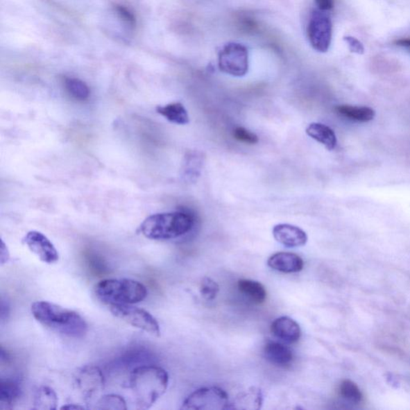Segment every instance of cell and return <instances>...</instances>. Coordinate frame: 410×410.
Here are the masks:
<instances>
[{
	"mask_svg": "<svg viewBox=\"0 0 410 410\" xmlns=\"http://www.w3.org/2000/svg\"><path fill=\"white\" fill-rule=\"evenodd\" d=\"M273 234L277 242L288 248L304 246L308 241V236L302 228L288 224L274 226Z\"/></svg>",
	"mask_w": 410,
	"mask_h": 410,
	"instance_id": "11",
	"label": "cell"
},
{
	"mask_svg": "<svg viewBox=\"0 0 410 410\" xmlns=\"http://www.w3.org/2000/svg\"><path fill=\"white\" fill-rule=\"evenodd\" d=\"M58 397L53 388L41 386L37 389L34 398V409L54 410L58 404Z\"/></svg>",
	"mask_w": 410,
	"mask_h": 410,
	"instance_id": "20",
	"label": "cell"
},
{
	"mask_svg": "<svg viewBox=\"0 0 410 410\" xmlns=\"http://www.w3.org/2000/svg\"><path fill=\"white\" fill-rule=\"evenodd\" d=\"M75 385L86 402H92L105 388V377L101 368L87 365L76 373Z\"/></svg>",
	"mask_w": 410,
	"mask_h": 410,
	"instance_id": "9",
	"label": "cell"
},
{
	"mask_svg": "<svg viewBox=\"0 0 410 410\" xmlns=\"http://www.w3.org/2000/svg\"><path fill=\"white\" fill-rule=\"evenodd\" d=\"M316 6L321 11L328 12L334 8L333 0H315Z\"/></svg>",
	"mask_w": 410,
	"mask_h": 410,
	"instance_id": "29",
	"label": "cell"
},
{
	"mask_svg": "<svg viewBox=\"0 0 410 410\" xmlns=\"http://www.w3.org/2000/svg\"><path fill=\"white\" fill-rule=\"evenodd\" d=\"M263 403V394L261 389L255 387L249 388L246 391L238 394L230 404V409H259Z\"/></svg>",
	"mask_w": 410,
	"mask_h": 410,
	"instance_id": "15",
	"label": "cell"
},
{
	"mask_svg": "<svg viewBox=\"0 0 410 410\" xmlns=\"http://www.w3.org/2000/svg\"><path fill=\"white\" fill-rule=\"evenodd\" d=\"M271 332L277 339L288 344L295 343L302 336V330L297 321L289 316L275 319L271 325Z\"/></svg>",
	"mask_w": 410,
	"mask_h": 410,
	"instance_id": "12",
	"label": "cell"
},
{
	"mask_svg": "<svg viewBox=\"0 0 410 410\" xmlns=\"http://www.w3.org/2000/svg\"><path fill=\"white\" fill-rule=\"evenodd\" d=\"M228 393L219 387L197 389L185 400L181 409L222 410L230 409Z\"/></svg>",
	"mask_w": 410,
	"mask_h": 410,
	"instance_id": "6",
	"label": "cell"
},
{
	"mask_svg": "<svg viewBox=\"0 0 410 410\" xmlns=\"http://www.w3.org/2000/svg\"><path fill=\"white\" fill-rule=\"evenodd\" d=\"M344 40L348 44V46H349L351 53L358 55H362L365 53V48L361 41L358 40L355 37H352V36H345Z\"/></svg>",
	"mask_w": 410,
	"mask_h": 410,
	"instance_id": "28",
	"label": "cell"
},
{
	"mask_svg": "<svg viewBox=\"0 0 410 410\" xmlns=\"http://www.w3.org/2000/svg\"><path fill=\"white\" fill-rule=\"evenodd\" d=\"M24 242L41 262L51 264L59 261L58 251L43 233L31 231L24 237Z\"/></svg>",
	"mask_w": 410,
	"mask_h": 410,
	"instance_id": "10",
	"label": "cell"
},
{
	"mask_svg": "<svg viewBox=\"0 0 410 410\" xmlns=\"http://www.w3.org/2000/svg\"><path fill=\"white\" fill-rule=\"evenodd\" d=\"M238 289L253 303L259 305L264 302L267 298V292L264 285L252 280H241L238 282Z\"/></svg>",
	"mask_w": 410,
	"mask_h": 410,
	"instance_id": "18",
	"label": "cell"
},
{
	"mask_svg": "<svg viewBox=\"0 0 410 410\" xmlns=\"http://www.w3.org/2000/svg\"><path fill=\"white\" fill-rule=\"evenodd\" d=\"M157 112L169 121L184 126L189 123L188 112L181 103H173L164 106H158Z\"/></svg>",
	"mask_w": 410,
	"mask_h": 410,
	"instance_id": "19",
	"label": "cell"
},
{
	"mask_svg": "<svg viewBox=\"0 0 410 410\" xmlns=\"http://www.w3.org/2000/svg\"><path fill=\"white\" fill-rule=\"evenodd\" d=\"M306 133L309 137L315 139L316 142L323 144L330 151L334 150L336 146V134L333 129L325 126V124L320 123H311L306 128Z\"/></svg>",
	"mask_w": 410,
	"mask_h": 410,
	"instance_id": "16",
	"label": "cell"
},
{
	"mask_svg": "<svg viewBox=\"0 0 410 410\" xmlns=\"http://www.w3.org/2000/svg\"><path fill=\"white\" fill-rule=\"evenodd\" d=\"M96 298L111 305H134L142 302L148 295L147 288L131 279H105L96 284Z\"/></svg>",
	"mask_w": 410,
	"mask_h": 410,
	"instance_id": "4",
	"label": "cell"
},
{
	"mask_svg": "<svg viewBox=\"0 0 410 410\" xmlns=\"http://www.w3.org/2000/svg\"><path fill=\"white\" fill-rule=\"evenodd\" d=\"M115 11L118 17L121 18L124 23H126L130 27H134L136 25L137 19L135 15L130 11L128 8L123 6V5H115Z\"/></svg>",
	"mask_w": 410,
	"mask_h": 410,
	"instance_id": "27",
	"label": "cell"
},
{
	"mask_svg": "<svg viewBox=\"0 0 410 410\" xmlns=\"http://www.w3.org/2000/svg\"><path fill=\"white\" fill-rule=\"evenodd\" d=\"M193 226L194 218L186 212H164L146 218L139 232L150 240L166 241L186 234Z\"/></svg>",
	"mask_w": 410,
	"mask_h": 410,
	"instance_id": "3",
	"label": "cell"
},
{
	"mask_svg": "<svg viewBox=\"0 0 410 410\" xmlns=\"http://www.w3.org/2000/svg\"><path fill=\"white\" fill-rule=\"evenodd\" d=\"M200 291L202 297L207 300H212L216 298L220 291V287L210 277H205L202 280Z\"/></svg>",
	"mask_w": 410,
	"mask_h": 410,
	"instance_id": "25",
	"label": "cell"
},
{
	"mask_svg": "<svg viewBox=\"0 0 410 410\" xmlns=\"http://www.w3.org/2000/svg\"><path fill=\"white\" fill-rule=\"evenodd\" d=\"M31 310L39 323L57 334L72 339H81L87 334L85 320L74 310L44 300L34 302Z\"/></svg>",
	"mask_w": 410,
	"mask_h": 410,
	"instance_id": "1",
	"label": "cell"
},
{
	"mask_svg": "<svg viewBox=\"0 0 410 410\" xmlns=\"http://www.w3.org/2000/svg\"><path fill=\"white\" fill-rule=\"evenodd\" d=\"M339 393L342 398L351 403L359 404L363 399L359 387L350 380H344L341 383Z\"/></svg>",
	"mask_w": 410,
	"mask_h": 410,
	"instance_id": "23",
	"label": "cell"
},
{
	"mask_svg": "<svg viewBox=\"0 0 410 410\" xmlns=\"http://www.w3.org/2000/svg\"><path fill=\"white\" fill-rule=\"evenodd\" d=\"M167 371L157 366H142L134 368L129 379V388L139 409L151 408L167 391Z\"/></svg>",
	"mask_w": 410,
	"mask_h": 410,
	"instance_id": "2",
	"label": "cell"
},
{
	"mask_svg": "<svg viewBox=\"0 0 410 410\" xmlns=\"http://www.w3.org/2000/svg\"><path fill=\"white\" fill-rule=\"evenodd\" d=\"M20 396V388L17 383L2 380L0 389V409H12Z\"/></svg>",
	"mask_w": 410,
	"mask_h": 410,
	"instance_id": "21",
	"label": "cell"
},
{
	"mask_svg": "<svg viewBox=\"0 0 410 410\" xmlns=\"http://www.w3.org/2000/svg\"><path fill=\"white\" fill-rule=\"evenodd\" d=\"M308 36L311 46L319 53L328 51L333 36V24L330 15L321 10H314L308 25Z\"/></svg>",
	"mask_w": 410,
	"mask_h": 410,
	"instance_id": "8",
	"label": "cell"
},
{
	"mask_svg": "<svg viewBox=\"0 0 410 410\" xmlns=\"http://www.w3.org/2000/svg\"><path fill=\"white\" fill-rule=\"evenodd\" d=\"M335 110L340 116L358 123L370 122L376 115L375 111L368 107L339 105L335 108Z\"/></svg>",
	"mask_w": 410,
	"mask_h": 410,
	"instance_id": "17",
	"label": "cell"
},
{
	"mask_svg": "<svg viewBox=\"0 0 410 410\" xmlns=\"http://www.w3.org/2000/svg\"><path fill=\"white\" fill-rule=\"evenodd\" d=\"M395 44L410 51V38H402L395 41Z\"/></svg>",
	"mask_w": 410,
	"mask_h": 410,
	"instance_id": "31",
	"label": "cell"
},
{
	"mask_svg": "<svg viewBox=\"0 0 410 410\" xmlns=\"http://www.w3.org/2000/svg\"><path fill=\"white\" fill-rule=\"evenodd\" d=\"M65 85L69 94L78 101H85L90 95V90L84 81L76 78L66 77Z\"/></svg>",
	"mask_w": 410,
	"mask_h": 410,
	"instance_id": "22",
	"label": "cell"
},
{
	"mask_svg": "<svg viewBox=\"0 0 410 410\" xmlns=\"http://www.w3.org/2000/svg\"><path fill=\"white\" fill-rule=\"evenodd\" d=\"M96 409L126 410L127 404L123 397L117 394H108L98 400Z\"/></svg>",
	"mask_w": 410,
	"mask_h": 410,
	"instance_id": "24",
	"label": "cell"
},
{
	"mask_svg": "<svg viewBox=\"0 0 410 410\" xmlns=\"http://www.w3.org/2000/svg\"><path fill=\"white\" fill-rule=\"evenodd\" d=\"M84 407L80 406V404H67L66 406L61 407V409H67V410H76V409H85Z\"/></svg>",
	"mask_w": 410,
	"mask_h": 410,
	"instance_id": "32",
	"label": "cell"
},
{
	"mask_svg": "<svg viewBox=\"0 0 410 410\" xmlns=\"http://www.w3.org/2000/svg\"><path fill=\"white\" fill-rule=\"evenodd\" d=\"M218 66L222 72L234 77L245 76L249 67L248 49L241 44L231 42L223 46L218 54Z\"/></svg>",
	"mask_w": 410,
	"mask_h": 410,
	"instance_id": "5",
	"label": "cell"
},
{
	"mask_svg": "<svg viewBox=\"0 0 410 410\" xmlns=\"http://www.w3.org/2000/svg\"><path fill=\"white\" fill-rule=\"evenodd\" d=\"M233 137L238 142L248 144H255L259 142L258 137L255 133L248 131V130L242 127H237L233 130Z\"/></svg>",
	"mask_w": 410,
	"mask_h": 410,
	"instance_id": "26",
	"label": "cell"
},
{
	"mask_svg": "<svg viewBox=\"0 0 410 410\" xmlns=\"http://www.w3.org/2000/svg\"><path fill=\"white\" fill-rule=\"evenodd\" d=\"M264 355L267 361L280 367L291 364L293 359L292 350L280 342H268L264 348Z\"/></svg>",
	"mask_w": 410,
	"mask_h": 410,
	"instance_id": "14",
	"label": "cell"
},
{
	"mask_svg": "<svg viewBox=\"0 0 410 410\" xmlns=\"http://www.w3.org/2000/svg\"><path fill=\"white\" fill-rule=\"evenodd\" d=\"M268 266L277 272L294 273L302 271L304 262L297 254L292 253H277L268 259Z\"/></svg>",
	"mask_w": 410,
	"mask_h": 410,
	"instance_id": "13",
	"label": "cell"
},
{
	"mask_svg": "<svg viewBox=\"0 0 410 410\" xmlns=\"http://www.w3.org/2000/svg\"><path fill=\"white\" fill-rule=\"evenodd\" d=\"M109 307H110L109 309H110L112 315L124 323L152 336H160L158 321L148 311L136 307L133 305H111Z\"/></svg>",
	"mask_w": 410,
	"mask_h": 410,
	"instance_id": "7",
	"label": "cell"
},
{
	"mask_svg": "<svg viewBox=\"0 0 410 410\" xmlns=\"http://www.w3.org/2000/svg\"><path fill=\"white\" fill-rule=\"evenodd\" d=\"M10 259V253L8 248L3 241H1V248H0V262L2 264L7 263Z\"/></svg>",
	"mask_w": 410,
	"mask_h": 410,
	"instance_id": "30",
	"label": "cell"
}]
</instances>
